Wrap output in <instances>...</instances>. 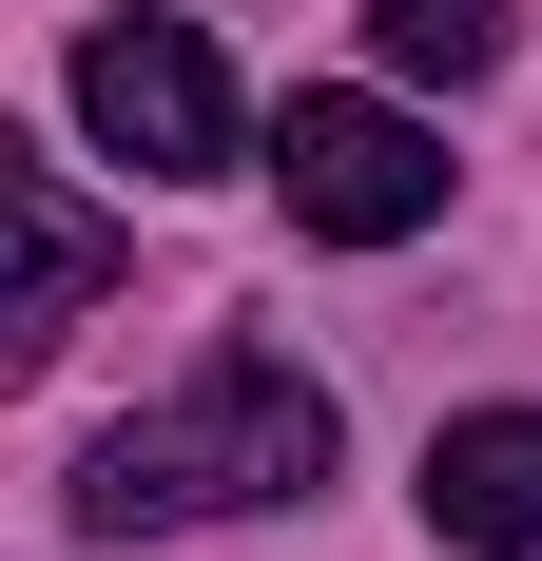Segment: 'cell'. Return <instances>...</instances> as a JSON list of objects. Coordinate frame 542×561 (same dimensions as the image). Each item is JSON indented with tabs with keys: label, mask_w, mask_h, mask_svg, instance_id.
<instances>
[{
	"label": "cell",
	"mask_w": 542,
	"mask_h": 561,
	"mask_svg": "<svg viewBox=\"0 0 542 561\" xmlns=\"http://www.w3.org/2000/svg\"><path fill=\"white\" fill-rule=\"evenodd\" d=\"M98 290H116V214H78V194L0 136V368H39Z\"/></svg>",
	"instance_id": "4"
},
{
	"label": "cell",
	"mask_w": 542,
	"mask_h": 561,
	"mask_svg": "<svg viewBox=\"0 0 542 561\" xmlns=\"http://www.w3.org/2000/svg\"><path fill=\"white\" fill-rule=\"evenodd\" d=\"M369 58H387V78H485V58H504V0H369Z\"/></svg>",
	"instance_id": "6"
},
{
	"label": "cell",
	"mask_w": 542,
	"mask_h": 561,
	"mask_svg": "<svg viewBox=\"0 0 542 561\" xmlns=\"http://www.w3.org/2000/svg\"><path fill=\"white\" fill-rule=\"evenodd\" d=\"M310 484H329V388L291 348H214L174 407H136L78 465V523L98 542H174V523H233V504H310Z\"/></svg>",
	"instance_id": "1"
},
{
	"label": "cell",
	"mask_w": 542,
	"mask_h": 561,
	"mask_svg": "<svg viewBox=\"0 0 542 561\" xmlns=\"http://www.w3.org/2000/svg\"><path fill=\"white\" fill-rule=\"evenodd\" d=\"M78 136H98L116 174H233V58L214 20H98L78 39Z\"/></svg>",
	"instance_id": "2"
},
{
	"label": "cell",
	"mask_w": 542,
	"mask_h": 561,
	"mask_svg": "<svg viewBox=\"0 0 542 561\" xmlns=\"http://www.w3.org/2000/svg\"><path fill=\"white\" fill-rule=\"evenodd\" d=\"M427 523H445L465 561H542V407L445 426V446H427Z\"/></svg>",
	"instance_id": "5"
},
{
	"label": "cell",
	"mask_w": 542,
	"mask_h": 561,
	"mask_svg": "<svg viewBox=\"0 0 542 561\" xmlns=\"http://www.w3.org/2000/svg\"><path fill=\"white\" fill-rule=\"evenodd\" d=\"M271 194H291V232H329V252H387V232L445 214V136L387 98H291L271 116Z\"/></svg>",
	"instance_id": "3"
}]
</instances>
